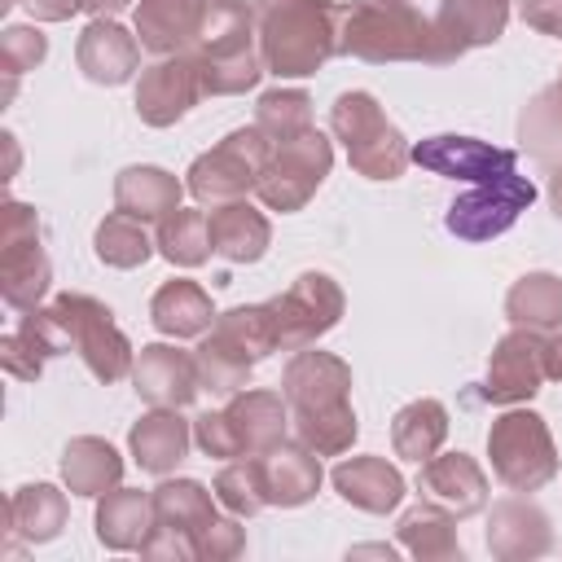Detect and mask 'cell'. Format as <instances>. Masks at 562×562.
<instances>
[{"label":"cell","mask_w":562,"mask_h":562,"mask_svg":"<svg viewBox=\"0 0 562 562\" xmlns=\"http://www.w3.org/2000/svg\"><path fill=\"white\" fill-rule=\"evenodd\" d=\"M531 202H536V184H531L527 176L509 171V176H501V180H483V184H474L470 193H461V198L448 206L443 224H448V233L461 237V241H492V237H501Z\"/></svg>","instance_id":"cell-12"},{"label":"cell","mask_w":562,"mask_h":562,"mask_svg":"<svg viewBox=\"0 0 562 562\" xmlns=\"http://www.w3.org/2000/svg\"><path fill=\"white\" fill-rule=\"evenodd\" d=\"M338 53L360 57V61H430L443 66L435 26L422 9L404 0H356L342 4V26H338Z\"/></svg>","instance_id":"cell-1"},{"label":"cell","mask_w":562,"mask_h":562,"mask_svg":"<svg viewBox=\"0 0 562 562\" xmlns=\"http://www.w3.org/2000/svg\"><path fill=\"white\" fill-rule=\"evenodd\" d=\"M184 198V184L162 171V167H123L114 176V211L140 220V224H162Z\"/></svg>","instance_id":"cell-28"},{"label":"cell","mask_w":562,"mask_h":562,"mask_svg":"<svg viewBox=\"0 0 562 562\" xmlns=\"http://www.w3.org/2000/svg\"><path fill=\"white\" fill-rule=\"evenodd\" d=\"M193 443H198L206 457H215V461L237 457V443H233V430H228V422H224V408H220V413H202V417L193 422Z\"/></svg>","instance_id":"cell-46"},{"label":"cell","mask_w":562,"mask_h":562,"mask_svg":"<svg viewBox=\"0 0 562 562\" xmlns=\"http://www.w3.org/2000/svg\"><path fill=\"white\" fill-rule=\"evenodd\" d=\"M334 492L364 509V514H391L404 501V474L382 457H347L334 465Z\"/></svg>","instance_id":"cell-25"},{"label":"cell","mask_w":562,"mask_h":562,"mask_svg":"<svg viewBox=\"0 0 562 562\" xmlns=\"http://www.w3.org/2000/svg\"><path fill=\"white\" fill-rule=\"evenodd\" d=\"M351 391V364L329 356V351H294L285 373H281V395L290 413H325L342 408Z\"/></svg>","instance_id":"cell-17"},{"label":"cell","mask_w":562,"mask_h":562,"mask_svg":"<svg viewBox=\"0 0 562 562\" xmlns=\"http://www.w3.org/2000/svg\"><path fill=\"white\" fill-rule=\"evenodd\" d=\"M544 378L562 382V329H553V334L544 338Z\"/></svg>","instance_id":"cell-50"},{"label":"cell","mask_w":562,"mask_h":562,"mask_svg":"<svg viewBox=\"0 0 562 562\" xmlns=\"http://www.w3.org/2000/svg\"><path fill=\"white\" fill-rule=\"evenodd\" d=\"M224 422L233 430V443H237V457H268L272 448L285 443V426L294 422L290 417V404L285 395L277 391H233V400L224 404Z\"/></svg>","instance_id":"cell-19"},{"label":"cell","mask_w":562,"mask_h":562,"mask_svg":"<svg viewBox=\"0 0 562 562\" xmlns=\"http://www.w3.org/2000/svg\"><path fill=\"white\" fill-rule=\"evenodd\" d=\"M215 487H202L198 479H162L149 496H154V522L176 527L184 536H202L220 514H215Z\"/></svg>","instance_id":"cell-35"},{"label":"cell","mask_w":562,"mask_h":562,"mask_svg":"<svg viewBox=\"0 0 562 562\" xmlns=\"http://www.w3.org/2000/svg\"><path fill=\"white\" fill-rule=\"evenodd\" d=\"M4 518H9V536H22L26 544H44L66 527V492H57L53 483H26L9 496Z\"/></svg>","instance_id":"cell-34"},{"label":"cell","mask_w":562,"mask_h":562,"mask_svg":"<svg viewBox=\"0 0 562 562\" xmlns=\"http://www.w3.org/2000/svg\"><path fill=\"white\" fill-rule=\"evenodd\" d=\"M206 228H211V250L228 263H255L268 255V241H272V224L263 211H255L246 198L241 202H224V206H211L206 215Z\"/></svg>","instance_id":"cell-26"},{"label":"cell","mask_w":562,"mask_h":562,"mask_svg":"<svg viewBox=\"0 0 562 562\" xmlns=\"http://www.w3.org/2000/svg\"><path fill=\"white\" fill-rule=\"evenodd\" d=\"M487 457L492 474L509 492H540L558 474V448L540 413L531 408H509L492 422L487 430Z\"/></svg>","instance_id":"cell-7"},{"label":"cell","mask_w":562,"mask_h":562,"mask_svg":"<svg viewBox=\"0 0 562 562\" xmlns=\"http://www.w3.org/2000/svg\"><path fill=\"white\" fill-rule=\"evenodd\" d=\"M404 4H408V0H404Z\"/></svg>","instance_id":"cell-55"},{"label":"cell","mask_w":562,"mask_h":562,"mask_svg":"<svg viewBox=\"0 0 562 562\" xmlns=\"http://www.w3.org/2000/svg\"><path fill=\"white\" fill-rule=\"evenodd\" d=\"M400 544L417 558V562H461V540H457V514H448L443 505H413L400 514L395 522Z\"/></svg>","instance_id":"cell-33"},{"label":"cell","mask_w":562,"mask_h":562,"mask_svg":"<svg viewBox=\"0 0 562 562\" xmlns=\"http://www.w3.org/2000/svg\"><path fill=\"white\" fill-rule=\"evenodd\" d=\"M329 167H334V145L316 127H307L294 140L272 145V158H268L255 193L268 211H303L307 198L325 184Z\"/></svg>","instance_id":"cell-10"},{"label":"cell","mask_w":562,"mask_h":562,"mask_svg":"<svg viewBox=\"0 0 562 562\" xmlns=\"http://www.w3.org/2000/svg\"><path fill=\"white\" fill-rule=\"evenodd\" d=\"M553 536H549V514L522 496H505L492 505V518H487V549L492 558L501 562H527V558H540L549 553Z\"/></svg>","instance_id":"cell-22"},{"label":"cell","mask_w":562,"mask_h":562,"mask_svg":"<svg viewBox=\"0 0 562 562\" xmlns=\"http://www.w3.org/2000/svg\"><path fill=\"white\" fill-rule=\"evenodd\" d=\"M448 439V408L439 400H413L391 422V448L404 461H430Z\"/></svg>","instance_id":"cell-37"},{"label":"cell","mask_w":562,"mask_h":562,"mask_svg":"<svg viewBox=\"0 0 562 562\" xmlns=\"http://www.w3.org/2000/svg\"><path fill=\"white\" fill-rule=\"evenodd\" d=\"M189 443H193V430H189V422L180 417V408H154V413H145V417L127 430L132 461H136L140 470H149V474L176 470V465L184 461Z\"/></svg>","instance_id":"cell-27"},{"label":"cell","mask_w":562,"mask_h":562,"mask_svg":"<svg viewBox=\"0 0 562 562\" xmlns=\"http://www.w3.org/2000/svg\"><path fill=\"white\" fill-rule=\"evenodd\" d=\"M79 4H83L92 18H114V13H123L132 0H79Z\"/></svg>","instance_id":"cell-51"},{"label":"cell","mask_w":562,"mask_h":562,"mask_svg":"<svg viewBox=\"0 0 562 562\" xmlns=\"http://www.w3.org/2000/svg\"><path fill=\"white\" fill-rule=\"evenodd\" d=\"M61 479L75 496H105L119 487L123 479V457L114 452V443L97 439V435H79L66 443L61 452Z\"/></svg>","instance_id":"cell-32"},{"label":"cell","mask_w":562,"mask_h":562,"mask_svg":"<svg viewBox=\"0 0 562 562\" xmlns=\"http://www.w3.org/2000/svg\"><path fill=\"white\" fill-rule=\"evenodd\" d=\"M189 53L198 61L202 92H211V97H237V92L255 88L259 75L268 70L263 53H259L255 13H246L241 4H228V0H211L202 35Z\"/></svg>","instance_id":"cell-4"},{"label":"cell","mask_w":562,"mask_h":562,"mask_svg":"<svg viewBox=\"0 0 562 562\" xmlns=\"http://www.w3.org/2000/svg\"><path fill=\"white\" fill-rule=\"evenodd\" d=\"M75 61L79 70L92 79V83H105V88H119L136 75L140 66V40L127 35L114 18H92L75 44Z\"/></svg>","instance_id":"cell-21"},{"label":"cell","mask_w":562,"mask_h":562,"mask_svg":"<svg viewBox=\"0 0 562 562\" xmlns=\"http://www.w3.org/2000/svg\"><path fill=\"white\" fill-rule=\"evenodd\" d=\"M241 553H246V531H241L237 514L233 518H215L198 536V558L202 562H228V558H241Z\"/></svg>","instance_id":"cell-45"},{"label":"cell","mask_w":562,"mask_h":562,"mask_svg":"<svg viewBox=\"0 0 562 562\" xmlns=\"http://www.w3.org/2000/svg\"><path fill=\"white\" fill-rule=\"evenodd\" d=\"M509 4L514 0H439L430 26H435V40H439L443 66L457 61L461 53H470V48L496 44L505 35Z\"/></svg>","instance_id":"cell-18"},{"label":"cell","mask_w":562,"mask_h":562,"mask_svg":"<svg viewBox=\"0 0 562 562\" xmlns=\"http://www.w3.org/2000/svg\"><path fill=\"white\" fill-rule=\"evenodd\" d=\"M92 250H97V259H101L105 268H123V272H127V268L149 263V255L158 250V241H149V233H145L140 220L114 211V215H105V220L97 224Z\"/></svg>","instance_id":"cell-39"},{"label":"cell","mask_w":562,"mask_h":562,"mask_svg":"<svg viewBox=\"0 0 562 562\" xmlns=\"http://www.w3.org/2000/svg\"><path fill=\"white\" fill-rule=\"evenodd\" d=\"M66 351H70V342H66V334H61L53 307H31V312L22 316V325L0 338V364H4V373H13L18 382H35V378L44 373V364H48L53 356H66Z\"/></svg>","instance_id":"cell-24"},{"label":"cell","mask_w":562,"mask_h":562,"mask_svg":"<svg viewBox=\"0 0 562 562\" xmlns=\"http://www.w3.org/2000/svg\"><path fill=\"white\" fill-rule=\"evenodd\" d=\"M228 4H241L246 13H255V18H263V13H268V9L277 4V0H228Z\"/></svg>","instance_id":"cell-53"},{"label":"cell","mask_w":562,"mask_h":562,"mask_svg":"<svg viewBox=\"0 0 562 562\" xmlns=\"http://www.w3.org/2000/svg\"><path fill=\"white\" fill-rule=\"evenodd\" d=\"M211 0H136V40L140 48L171 57L189 53L202 35Z\"/></svg>","instance_id":"cell-23"},{"label":"cell","mask_w":562,"mask_h":562,"mask_svg":"<svg viewBox=\"0 0 562 562\" xmlns=\"http://www.w3.org/2000/svg\"><path fill=\"white\" fill-rule=\"evenodd\" d=\"M342 4L334 0H277L259 18V53L263 66L281 79L316 75L338 53Z\"/></svg>","instance_id":"cell-2"},{"label":"cell","mask_w":562,"mask_h":562,"mask_svg":"<svg viewBox=\"0 0 562 562\" xmlns=\"http://www.w3.org/2000/svg\"><path fill=\"white\" fill-rule=\"evenodd\" d=\"M505 316L518 329L553 334L562 329V277L558 272H527L505 294Z\"/></svg>","instance_id":"cell-36"},{"label":"cell","mask_w":562,"mask_h":562,"mask_svg":"<svg viewBox=\"0 0 562 562\" xmlns=\"http://www.w3.org/2000/svg\"><path fill=\"white\" fill-rule=\"evenodd\" d=\"M97 540L114 553L140 549L149 527H154V496L140 487H114L105 496H97Z\"/></svg>","instance_id":"cell-29"},{"label":"cell","mask_w":562,"mask_h":562,"mask_svg":"<svg viewBox=\"0 0 562 562\" xmlns=\"http://www.w3.org/2000/svg\"><path fill=\"white\" fill-rule=\"evenodd\" d=\"M518 18L531 31L562 40V0H518Z\"/></svg>","instance_id":"cell-48"},{"label":"cell","mask_w":562,"mask_h":562,"mask_svg":"<svg viewBox=\"0 0 562 562\" xmlns=\"http://www.w3.org/2000/svg\"><path fill=\"white\" fill-rule=\"evenodd\" d=\"M342 290L329 272H299L285 294L268 303L272 325H277V351H303L321 334H329L342 321Z\"/></svg>","instance_id":"cell-11"},{"label":"cell","mask_w":562,"mask_h":562,"mask_svg":"<svg viewBox=\"0 0 562 562\" xmlns=\"http://www.w3.org/2000/svg\"><path fill=\"white\" fill-rule=\"evenodd\" d=\"M132 382H136V395L154 408H189L202 391L198 360L171 342L140 347V356L132 364Z\"/></svg>","instance_id":"cell-16"},{"label":"cell","mask_w":562,"mask_h":562,"mask_svg":"<svg viewBox=\"0 0 562 562\" xmlns=\"http://www.w3.org/2000/svg\"><path fill=\"white\" fill-rule=\"evenodd\" d=\"M553 88H558V92H562V75H558V79H553Z\"/></svg>","instance_id":"cell-54"},{"label":"cell","mask_w":562,"mask_h":562,"mask_svg":"<svg viewBox=\"0 0 562 562\" xmlns=\"http://www.w3.org/2000/svg\"><path fill=\"white\" fill-rule=\"evenodd\" d=\"M544 193H549V206H553V215L562 220V162H558V167H549V189H544Z\"/></svg>","instance_id":"cell-52"},{"label":"cell","mask_w":562,"mask_h":562,"mask_svg":"<svg viewBox=\"0 0 562 562\" xmlns=\"http://www.w3.org/2000/svg\"><path fill=\"white\" fill-rule=\"evenodd\" d=\"M9 4H22L35 22H66V18H75L83 9L79 0H9Z\"/></svg>","instance_id":"cell-49"},{"label":"cell","mask_w":562,"mask_h":562,"mask_svg":"<svg viewBox=\"0 0 562 562\" xmlns=\"http://www.w3.org/2000/svg\"><path fill=\"white\" fill-rule=\"evenodd\" d=\"M263 474H268V505L294 509L307 505L321 487V457L299 439V443H281L263 457Z\"/></svg>","instance_id":"cell-31"},{"label":"cell","mask_w":562,"mask_h":562,"mask_svg":"<svg viewBox=\"0 0 562 562\" xmlns=\"http://www.w3.org/2000/svg\"><path fill=\"white\" fill-rule=\"evenodd\" d=\"M53 268L40 237V215L26 202H4L0 211V294L9 307L31 312L48 294Z\"/></svg>","instance_id":"cell-9"},{"label":"cell","mask_w":562,"mask_h":562,"mask_svg":"<svg viewBox=\"0 0 562 562\" xmlns=\"http://www.w3.org/2000/svg\"><path fill=\"white\" fill-rule=\"evenodd\" d=\"M158 255L176 268H198L206 263L215 250H211V228H206V215L202 211H189V206H176L162 224H158Z\"/></svg>","instance_id":"cell-40"},{"label":"cell","mask_w":562,"mask_h":562,"mask_svg":"<svg viewBox=\"0 0 562 562\" xmlns=\"http://www.w3.org/2000/svg\"><path fill=\"white\" fill-rule=\"evenodd\" d=\"M417 492H422V501L443 505L457 518H470L487 505V474L465 452H443V457L435 452L430 461H422Z\"/></svg>","instance_id":"cell-20"},{"label":"cell","mask_w":562,"mask_h":562,"mask_svg":"<svg viewBox=\"0 0 562 562\" xmlns=\"http://www.w3.org/2000/svg\"><path fill=\"white\" fill-rule=\"evenodd\" d=\"M544 382V338L536 329H509L487 360L483 400L487 404H527Z\"/></svg>","instance_id":"cell-14"},{"label":"cell","mask_w":562,"mask_h":562,"mask_svg":"<svg viewBox=\"0 0 562 562\" xmlns=\"http://www.w3.org/2000/svg\"><path fill=\"white\" fill-rule=\"evenodd\" d=\"M329 127L342 140L347 162L364 180H400L413 162L404 132L382 114V105L369 92H342L329 110Z\"/></svg>","instance_id":"cell-5"},{"label":"cell","mask_w":562,"mask_h":562,"mask_svg":"<svg viewBox=\"0 0 562 562\" xmlns=\"http://www.w3.org/2000/svg\"><path fill=\"white\" fill-rule=\"evenodd\" d=\"M268 158H272V140L259 127H237L215 149H206L202 158H193L184 189L198 202H211V206L241 202L246 193L259 189V176H263Z\"/></svg>","instance_id":"cell-8"},{"label":"cell","mask_w":562,"mask_h":562,"mask_svg":"<svg viewBox=\"0 0 562 562\" xmlns=\"http://www.w3.org/2000/svg\"><path fill=\"white\" fill-rule=\"evenodd\" d=\"M255 127L272 145L294 140L299 132L312 127V97L303 88H272V92H263L259 105H255Z\"/></svg>","instance_id":"cell-42"},{"label":"cell","mask_w":562,"mask_h":562,"mask_svg":"<svg viewBox=\"0 0 562 562\" xmlns=\"http://www.w3.org/2000/svg\"><path fill=\"white\" fill-rule=\"evenodd\" d=\"M53 316L70 342V351H79V360L88 364V373L97 382H123L136 364V351L127 342V334L114 325V312L92 299V294H57L53 303Z\"/></svg>","instance_id":"cell-6"},{"label":"cell","mask_w":562,"mask_h":562,"mask_svg":"<svg viewBox=\"0 0 562 562\" xmlns=\"http://www.w3.org/2000/svg\"><path fill=\"white\" fill-rule=\"evenodd\" d=\"M518 140H522V149L540 167H558L562 162V92L553 83L522 105V114H518Z\"/></svg>","instance_id":"cell-38"},{"label":"cell","mask_w":562,"mask_h":562,"mask_svg":"<svg viewBox=\"0 0 562 562\" xmlns=\"http://www.w3.org/2000/svg\"><path fill=\"white\" fill-rule=\"evenodd\" d=\"M44 57H48V40L40 35V26H4V35H0V66H4L9 79L35 70Z\"/></svg>","instance_id":"cell-44"},{"label":"cell","mask_w":562,"mask_h":562,"mask_svg":"<svg viewBox=\"0 0 562 562\" xmlns=\"http://www.w3.org/2000/svg\"><path fill=\"white\" fill-rule=\"evenodd\" d=\"M140 553H145V558L193 562V558H198V540H193V536H184V531H176V527L154 522V527H149V536H145V544H140Z\"/></svg>","instance_id":"cell-47"},{"label":"cell","mask_w":562,"mask_h":562,"mask_svg":"<svg viewBox=\"0 0 562 562\" xmlns=\"http://www.w3.org/2000/svg\"><path fill=\"white\" fill-rule=\"evenodd\" d=\"M272 351H277V325H272L268 303H246V307L220 312L193 351L202 391H220V395L241 391L250 382L255 364Z\"/></svg>","instance_id":"cell-3"},{"label":"cell","mask_w":562,"mask_h":562,"mask_svg":"<svg viewBox=\"0 0 562 562\" xmlns=\"http://www.w3.org/2000/svg\"><path fill=\"white\" fill-rule=\"evenodd\" d=\"M198 97H202V75H198L193 53H171L140 70L136 114L149 127H171L176 119H184L193 110Z\"/></svg>","instance_id":"cell-13"},{"label":"cell","mask_w":562,"mask_h":562,"mask_svg":"<svg viewBox=\"0 0 562 562\" xmlns=\"http://www.w3.org/2000/svg\"><path fill=\"white\" fill-rule=\"evenodd\" d=\"M215 501L237 514L250 518L268 505V474H263V457H237L215 474Z\"/></svg>","instance_id":"cell-41"},{"label":"cell","mask_w":562,"mask_h":562,"mask_svg":"<svg viewBox=\"0 0 562 562\" xmlns=\"http://www.w3.org/2000/svg\"><path fill=\"white\" fill-rule=\"evenodd\" d=\"M149 321L167 338H198L215 325V307L198 281L176 277V281H162L158 294L149 299Z\"/></svg>","instance_id":"cell-30"},{"label":"cell","mask_w":562,"mask_h":562,"mask_svg":"<svg viewBox=\"0 0 562 562\" xmlns=\"http://www.w3.org/2000/svg\"><path fill=\"white\" fill-rule=\"evenodd\" d=\"M290 417H294L299 439H303L316 457H342V452L356 443V435H360V422H356L351 404L325 408V413H290Z\"/></svg>","instance_id":"cell-43"},{"label":"cell","mask_w":562,"mask_h":562,"mask_svg":"<svg viewBox=\"0 0 562 562\" xmlns=\"http://www.w3.org/2000/svg\"><path fill=\"white\" fill-rule=\"evenodd\" d=\"M413 162L435 171V176H452V180H501L514 171L518 154L505 149V145H487V140H474V136H426L413 145Z\"/></svg>","instance_id":"cell-15"}]
</instances>
